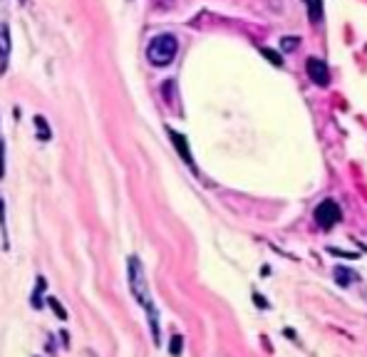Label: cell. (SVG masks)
<instances>
[{
  "label": "cell",
  "mask_w": 367,
  "mask_h": 357,
  "mask_svg": "<svg viewBox=\"0 0 367 357\" xmlns=\"http://www.w3.org/2000/svg\"><path fill=\"white\" fill-rule=\"evenodd\" d=\"M127 273H129L132 295L136 298V303H139L144 310H147L149 325H152V335H154V342L159 345V338H161L159 313H156L154 300H152V293H149V283H147V275H144V266H142V261H139L136 256H132L129 263H127Z\"/></svg>",
  "instance_id": "6da1fadb"
},
{
  "label": "cell",
  "mask_w": 367,
  "mask_h": 357,
  "mask_svg": "<svg viewBox=\"0 0 367 357\" xmlns=\"http://www.w3.org/2000/svg\"><path fill=\"white\" fill-rule=\"evenodd\" d=\"M177 50H179V40L174 35H156L154 40L149 42L147 60L154 67H166V65H172L174 62Z\"/></svg>",
  "instance_id": "7a4b0ae2"
},
{
  "label": "cell",
  "mask_w": 367,
  "mask_h": 357,
  "mask_svg": "<svg viewBox=\"0 0 367 357\" xmlns=\"http://www.w3.org/2000/svg\"><path fill=\"white\" fill-rule=\"evenodd\" d=\"M315 223H318L323 231H330L332 226H338L340 219H343V211H340L338 201H332V199H325V201H320L318 208H315L313 214Z\"/></svg>",
  "instance_id": "3957f363"
},
{
  "label": "cell",
  "mask_w": 367,
  "mask_h": 357,
  "mask_svg": "<svg viewBox=\"0 0 367 357\" xmlns=\"http://www.w3.org/2000/svg\"><path fill=\"white\" fill-rule=\"evenodd\" d=\"M305 70H308L310 80H313L318 87H328V84H330V70H328V65L320 57H308Z\"/></svg>",
  "instance_id": "277c9868"
},
{
  "label": "cell",
  "mask_w": 367,
  "mask_h": 357,
  "mask_svg": "<svg viewBox=\"0 0 367 357\" xmlns=\"http://www.w3.org/2000/svg\"><path fill=\"white\" fill-rule=\"evenodd\" d=\"M10 50H12L10 28H8V23H0V75H6V70H8Z\"/></svg>",
  "instance_id": "5b68a950"
},
{
  "label": "cell",
  "mask_w": 367,
  "mask_h": 357,
  "mask_svg": "<svg viewBox=\"0 0 367 357\" xmlns=\"http://www.w3.org/2000/svg\"><path fill=\"white\" fill-rule=\"evenodd\" d=\"M169 137H172L174 147H177V152L181 154V159L191 167V164H194V159H191V152H189V144H186V137H184V134H179V131H174V129H169Z\"/></svg>",
  "instance_id": "8992f818"
},
{
  "label": "cell",
  "mask_w": 367,
  "mask_h": 357,
  "mask_svg": "<svg viewBox=\"0 0 367 357\" xmlns=\"http://www.w3.org/2000/svg\"><path fill=\"white\" fill-rule=\"evenodd\" d=\"M33 125H35L37 137H40L42 142H50V139H53V129H50L48 119L42 117V114H35V117H33Z\"/></svg>",
  "instance_id": "52a82bcc"
},
{
  "label": "cell",
  "mask_w": 367,
  "mask_h": 357,
  "mask_svg": "<svg viewBox=\"0 0 367 357\" xmlns=\"http://www.w3.org/2000/svg\"><path fill=\"white\" fill-rule=\"evenodd\" d=\"M332 273H335V280H338L340 286H352V283L357 280V275L352 273V271H348L345 266H338L335 271H332Z\"/></svg>",
  "instance_id": "ba28073f"
},
{
  "label": "cell",
  "mask_w": 367,
  "mask_h": 357,
  "mask_svg": "<svg viewBox=\"0 0 367 357\" xmlns=\"http://www.w3.org/2000/svg\"><path fill=\"white\" fill-rule=\"evenodd\" d=\"M310 6V15H313V23L318 25L323 20V8H320V0H308Z\"/></svg>",
  "instance_id": "9c48e42d"
},
{
  "label": "cell",
  "mask_w": 367,
  "mask_h": 357,
  "mask_svg": "<svg viewBox=\"0 0 367 357\" xmlns=\"http://www.w3.org/2000/svg\"><path fill=\"white\" fill-rule=\"evenodd\" d=\"M48 300H50V308L55 310V315H57L60 320H67V310L57 303V298H48Z\"/></svg>",
  "instance_id": "30bf717a"
},
{
  "label": "cell",
  "mask_w": 367,
  "mask_h": 357,
  "mask_svg": "<svg viewBox=\"0 0 367 357\" xmlns=\"http://www.w3.org/2000/svg\"><path fill=\"white\" fill-rule=\"evenodd\" d=\"M181 347H184L181 335H174V338H172V345H169V352H172V357H179V355H181Z\"/></svg>",
  "instance_id": "8fae6325"
},
{
  "label": "cell",
  "mask_w": 367,
  "mask_h": 357,
  "mask_svg": "<svg viewBox=\"0 0 367 357\" xmlns=\"http://www.w3.org/2000/svg\"><path fill=\"white\" fill-rule=\"evenodd\" d=\"M261 53H263V55H266V57H268V60H271L273 65H278V67H280V65H283V60H280V57H278V53H273V50H268V48H261Z\"/></svg>",
  "instance_id": "7c38bea8"
},
{
  "label": "cell",
  "mask_w": 367,
  "mask_h": 357,
  "mask_svg": "<svg viewBox=\"0 0 367 357\" xmlns=\"http://www.w3.org/2000/svg\"><path fill=\"white\" fill-rule=\"evenodd\" d=\"M280 48L288 50V53H293V50L298 48V37H283V42H280Z\"/></svg>",
  "instance_id": "4fadbf2b"
},
{
  "label": "cell",
  "mask_w": 367,
  "mask_h": 357,
  "mask_svg": "<svg viewBox=\"0 0 367 357\" xmlns=\"http://www.w3.org/2000/svg\"><path fill=\"white\" fill-rule=\"evenodd\" d=\"M6 176V142L0 139V178Z\"/></svg>",
  "instance_id": "5bb4252c"
},
{
  "label": "cell",
  "mask_w": 367,
  "mask_h": 357,
  "mask_svg": "<svg viewBox=\"0 0 367 357\" xmlns=\"http://www.w3.org/2000/svg\"><path fill=\"white\" fill-rule=\"evenodd\" d=\"M256 305H258V308H266V300H263V295H258V293H256Z\"/></svg>",
  "instance_id": "9a60e30c"
},
{
  "label": "cell",
  "mask_w": 367,
  "mask_h": 357,
  "mask_svg": "<svg viewBox=\"0 0 367 357\" xmlns=\"http://www.w3.org/2000/svg\"><path fill=\"white\" fill-rule=\"evenodd\" d=\"M20 3H25V0H20Z\"/></svg>",
  "instance_id": "2e32d148"
},
{
  "label": "cell",
  "mask_w": 367,
  "mask_h": 357,
  "mask_svg": "<svg viewBox=\"0 0 367 357\" xmlns=\"http://www.w3.org/2000/svg\"><path fill=\"white\" fill-rule=\"evenodd\" d=\"M0 139H3V137H0Z\"/></svg>",
  "instance_id": "e0dca14e"
}]
</instances>
